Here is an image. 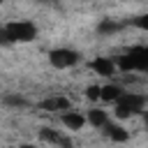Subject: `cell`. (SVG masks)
<instances>
[{
  "label": "cell",
  "mask_w": 148,
  "mask_h": 148,
  "mask_svg": "<svg viewBox=\"0 0 148 148\" xmlns=\"http://www.w3.org/2000/svg\"><path fill=\"white\" fill-rule=\"evenodd\" d=\"M37 37V25L30 21H9L2 25V42L5 44H25Z\"/></svg>",
  "instance_id": "1"
},
{
  "label": "cell",
  "mask_w": 148,
  "mask_h": 148,
  "mask_svg": "<svg viewBox=\"0 0 148 148\" xmlns=\"http://www.w3.org/2000/svg\"><path fill=\"white\" fill-rule=\"evenodd\" d=\"M146 102H148L146 95H141V92H127V90H125V95L113 104V106H116L113 116H116L118 120L134 118V116H139V113L146 111Z\"/></svg>",
  "instance_id": "2"
},
{
  "label": "cell",
  "mask_w": 148,
  "mask_h": 148,
  "mask_svg": "<svg viewBox=\"0 0 148 148\" xmlns=\"http://www.w3.org/2000/svg\"><path fill=\"white\" fill-rule=\"evenodd\" d=\"M79 60H81L79 51L67 49V46H58V49H53V51L49 53V62H51V67H56V69H69V67L79 65Z\"/></svg>",
  "instance_id": "3"
},
{
  "label": "cell",
  "mask_w": 148,
  "mask_h": 148,
  "mask_svg": "<svg viewBox=\"0 0 148 148\" xmlns=\"http://www.w3.org/2000/svg\"><path fill=\"white\" fill-rule=\"evenodd\" d=\"M60 123H62V127L69 130V132H81V130L86 127V123H88V116L81 113V111H76V109H69V111L60 113Z\"/></svg>",
  "instance_id": "4"
},
{
  "label": "cell",
  "mask_w": 148,
  "mask_h": 148,
  "mask_svg": "<svg viewBox=\"0 0 148 148\" xmlns=\"http://www.w3.org/2000/svg\"><path fill=\"white\" fill-rule=\"evenodd\" d=\"M102 134L109 139V141H116V143H125L127 139H130V130H125L123 125H118V123H106L104 127H102Z\"/></svg>",
  "instance_id": "5"
},
{
  "label": "cell",
  "mask_w": 148,
  "mask_h": 148,
  "mask_svg": "<svg viewBox=\"0 0 148 148\" xmlns=\"http://www.w3.org/2000/svg\"><path fill=\"white\" fill-rule=\"evenodd\" d=\"M90 67H92V72L99 74V76H113V74H116V62H113L111 58H104V56H97V58L90 62Z\"/></svg>",
  "instance_id": "6"
},
{
  "label": "cell",
  "mask_w": 148,
  "mask_h": 148,
  "mask_svg": "<svg viewBox=\"0 0 148 148\" xmlns=\"http://www.w3.org/2000/svg\"><path fill=\"white\" fill-rule=\"evenodd\" d=\"M123 95H125V88L120 83H116V81L102 86V102H106V104H116Z\"/></svg>",
  "instance_id": "7"
},
{
  "label": "cell",
  "mask_w": 148,
  "mask_h": 148,
  "mask_svg": "<svg viewBox=\"0 0 148 148\" xmlns=\"http://www.w3.org/2000/svg\"><path fill=\"white\" fill-rule=\"evenodd\" d=\"M39 136H42V141L53 143V146H58V148H72V141H69L67 136H62L60 132L51 130V127H44V130L39 132Z\"/></svg>",
  "instance_id": "8"
},
{
  "label": "cell",
  "mask_w": 148,
  "mask_h": 148,
  "mask_svg": "<svg viewBox=\"0 0 148 148\" xmlns=\"http://www.w3.org/2000/svg\"><path fill=\"white\" fill-rule=\"evenodd\" d=\"M39 106L44 109V111H51V113H65V111H69L72 109V104H69V99L67 97H49V99H44V102H39Z\"/></svg>",
  "instance_id": "9"
},
{
  "label": "cell",
  "mask_w": 148,
  "mask_h": 148,
  "mask_svg": "<svg viewBox=\"0 0 148 148\" xmlns=\"http://www.w3.org/2000/svg\"><path fill=\"white\" fill-rule=\"evenodd\" d=\"M86 116H88V123L95 127V130H102L111 118H109V111H104V109H99V106H90L88 111H86Z\"/></svg>",
  "instance_id": "10"
},
{
  "label": "cell",
  "mask_w": 148,
  "mask_h": 148,
  "mask_svg": "<svg viewBox=\"0 0 148 148\" xmlns=\"http://www.w3.org/2000/svg\"><path fill=\"white\" fill-rule=\"evenodd\" d=\"M118 30H120V23H116V21H111V18H102L99 25H97V32H99V35H116Z\"/></svg>",
  "instance_id": "11"
},
{
  "label": "cell",
  "mask_w": 148,
  "mask_h": 148,
  "mask_svg": "<svg viewBox=\"0 0 148 148\" xmlns=\"http://www.w3.org/2000/svg\"><path fill=\"white\" fill-rule=\"evenodd\" d=\"M86 97H88L90 102H97V99H102V86H97V83L88 86V88H86Z\"/></svg>",
  "instance_id": "12"
},
{
  "label": "cell",
  "mask_w": 148,
  "mask_h": 148,
  "mask_svg": "<svg viewBox=\"0 0 148 148\" xmlns=\"http://www.w3.org/2000/svg\"><path fill=\"white\" fill-rule=\"evenodd\" d=\"M2 102H5L7 106H25V99H23V97H18V95H5V97H2Z\"/></svg>",
  "instance_id": "13"
},
{
  "label": "cell",
  "mask_w": 148,
  "mask_h": 148,
  "mask_svg": "<svg viewBox=\"0 0 148 148\" xmlns=\"http://www.w3.org/2000/svg\"><path fill=\"white\" fill-rule=\"evenodd\" d=\"M134 25H136V28H141V30H148V14L139 16V18L134 21Z\"/></svg>",
  "instance_id": "14"
},
{
  "label": "cell",
  "mask_w": 148,
  "mask_h": 148,
  "mask_svg": "<svg viewBox=\"0 0 148 148\" xmlns=\"http://www.w3.org/2000/svg\"><path fill=\"white\" fill-rule=\"evenodd\" d=\"M141 116H143V125H146V130H148V111H143Z\"/></svg>",
  "instance_id": "15"
},
{
  "label": "cell",
  "mask_w": 148,
  "mask_h": 148,
  "mask_svg": "<svg viewBox=\"0 0 148 148\" xmlns=\"http://www.w3.org/2000/svg\"><path fill=\"white\" fill-rule=\"evenodd\" d=\"M18 148H37V146H35V143H21Z\"/></svg>",
  "instance_id": "16"
},
{
  "label": "cell",
  "mask_w": 148,
  "mask_h": 148,
  "mask_svg": "<svg viewBox=\"0 0 148 148\" xmlns=\"http://www.w3.org/2000/svg\"><path fill=\"white\" fill-rule=\"evenodd\" d=\"M39 2H44V0H39Z\"/></svg>",
  "instance_id": "17"
}]
</instances>
